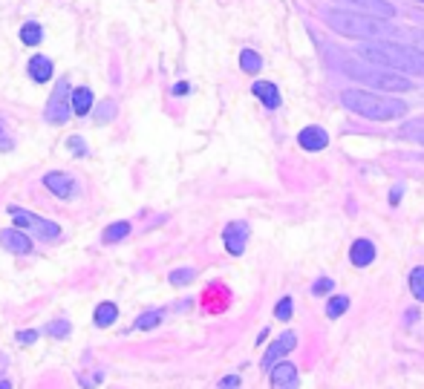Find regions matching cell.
<instances>
[{
	"mask_svg": "<svg viewBox=\"0 0 424 389\" xmlns=\"http://www.w3.org/2000/svg\"><path fill=\"white\" fill-rule=\"evenodd\" d=\"M358 58L372 67L393 69L401 75H424V55L415 52L413 47L390 40V38L387 40H361Z\"/></svg>",
	"mask_w": 424,
	"mask_h": 389,
	"instance_id": "cell-1",
	"label": "cell"
},
{
	"mask_svg": "<svg viewBox=\"0 0 424 389\" xmlns=\"http://www.w3.org/2000/svg\"><path fill=\"white\" fill-rule=\"evenodd\" d=\"M323 21L329 23L332 32L344 35V38H355V40H387L393 35H398V29L384 21V18H372V15H361V12H350V9H326Z\"/></svg>",
	"mask_w": 424,
	"mask_h": 389,
	"instance_id": "cell-2",
	"label": "cell"
},
{
	"mask_svg": "<svg viewBox=\"0 0 424 389\" xmlns=\"http://www.w3.org/2000/svg\"><path fill=\"white\" fill-rule=\"evenodd\" d=\"M341 104L347 110H352L355 115L369 118V121H396V118L407 115V104L401 98L375 96V93H367V90H344Z\"/></svg>",
	"mask_w": 424,
	"mask_h": 389,
	"instance_id": "cell-3",
	"label": "cell"
},
{
	"mask_svg": "<svg viewBox=\"0 0 424 389\" xmlns=\"http://www.w3.org/2000/svg\"><path fill=\"white\" fill-rule=\"evenodd\" d=\"M344 72L350 78H358L375 90H384V93H410L413 90V81L401 72H393V69H381V67H372L367 61H344Z\"/></svg>",
	"mask_w": 424,
	"mask_h": 389,
	"instance_id": "cell-4",
	"label": "cell"
},
{
	"mask_svg": "<svg viewBox=\"0 0 424 389\" xmlns=\"http://www.w3.org/2000/svg\"><path fill=\"white\" fill-rule=\"evenodd\" d=\"M6 210H9V216L15 220V225H18V228L32 231L38 239H44V242H58V239H61V228H58L55 222L44 220V216L29 213V210H23L21 205H9Z\"/></svg>",
	"mask_w": 424,
	"mask_h": 389,
	"instance_id": "cell-5",
	"label": "cell"
},
{
	"mask_svg": "<svg viewBox=\"0 0 424 389\" xmlns=\"http://www.w3.org/2000/svg\"><path fill=\"white\" fill-rule=\"evenodd\" d=\"M72 115V107H69V81L67 78H58L55 90L47 101V110H44V118L50 124H67Z\"/></svg>",
	"mask_w": 424,
	"mask_h": 389,
	"instance_id": "cell-6",
	"label": "cell"
},
{
	"mask_svg": "<svg viewBox=\"0 0 424 389\" xmlns=\"http://www.w3.org/2000/svg\"><path fill=\"white\" fill-rule=\"evenodd\" d=\"M337 4H341V9L372 15V18H384V21H390L396 15V6L390 4V0H337Z\"/></svg>",
	"mask_w": 424,
	"mask_h": 389,
	"instance_id": "cell-7",
	"label": "cell"
},
{
	"mask_svg": "<svg viewBox=\"0 0 424 389\" xmlns=\"http://www.w3.org/2000/svg\"><path fill=\"white\" fill-rule=\"evenodd\" d=\"M44 188L52 193V196H58V199H72L75 193H78V182L69 176V173H64V170H50V173H44Z\"/></svg>",
	"mask_w": 424,
	"mask_h": 389,
	"instance_id": "cell-8",
	"label": "cell"
},
{
	"mask_svg": "<svg viewBox=\"0 0 424 389\" xmlns=\"http://www.w3.org/2000/svg\"><path fill=\"white\" fill-rule=\"evenodd\" d=\"M0 245H4L9 254H15V256L32 254V239L21 228H4V231H0Z\"/></svg>",
	"mask_w": 424,
	"mask_h": 389,
	"instance_id": "cell-9",
	"label": "cell"
},
{
	"mask_svg": "<svg viewBox=\"0 0 424 389\" xmlns=\"http://www.w3.org/2000/svg\"><path fill=\"white\" fill-rule=\"evenodd\" d=\"M294 346H298V334H294V332H283V334L269 346V352L263 355V369H272L283 355H289V352L294 349Z\"/></svg>",
	"mask_w": 424,
	"mask_h": 389,
	"instance_id": "cell-10",
	"label": "cell"
},
{
	"mask_svg": "<svg viewBox=\"0 0 424 389\" xmlns=\"http://www.w3.org/2000/svg\"><path fill=\"white\" fill-rule=\"evenodd\" d=\"M223 242H225V251L231 256H240L245 251V242H248V225L245 222H228L223 231Z\"/></svg>",
	"mask_w": 424,
	"mask_h": 389,
	"instance_id": "cell-11",
	"label": "cell"
},
{
	"mask_svg": "<svg viewBox=\"0 0 424 389\" xmlns=\"http://www.w3.org/2000/svg\"><path fill=\"white\" fill-rule=\"evenodd\" d=\"M272 389H298V366L289 361H277L272 366Z\"/></svg>",
	"mask_w": 424,
	"mask_h": 389,
	"instance_id": "cell-12",
	"label": "cell"
},
{
	"mask_svg": "<svg viewBox=\"0 0 424 389\" xmlns=\"http://www.w3.org/2000/svg\"><path fill=\"white\" fill-rule=\"evenodd\" d=\"M298 145H301L303 150H323V147L329 145V133H326L323 127L309 124V127H303L301 133H298Z\"/></svg>",
	"mask_w": 424,
	"mask_h": 389,
	"instance_id": "cell-13",
	"label": "cell"
},
{
	"mask_svg": "<svg viewBox=\"0 0 424 389\" xmlns=\"http://www.w3.org/2000/svg\"><path fill=\"white\" fill-rule=\"evenodd\" d=\"M52 69H55V64L47 55H32L29 64H26V72H29V78L35 84H47L52 78Z\"/></svg>",
	"mask_w": 424,
	"mask_h": 389,
	"instance_id": "cell-14",
	"label": "cell"
},
{
	"mask_svg": "<svg viewBox=\"0 0 424 389\" xmlns=\"http://www.w3.org/2000/svg\"><path fill=\"white\" fill-rule=\"evenodd\" d=\"M93 90L90 86H75V90H69V107L75 115H90L93 110Z\"/></svg>",
	"mask_w": 424,
	"mask_h": 389,
	"instance_id": "cell-15",
	"label": "cell"
},
{
	"mask_svg": "<svg viewBox=\"0 0 424 389\" xmlns=\"http://www.w3.org/2000/svg\"><path fill=\"white\" fill-rule=\"evenodd\" d=\"M350 259H352V266H358V269L369 266L375 259V245L369 239H355L352 248H350Z\"/></svg>",
	"mask_w": 424,
	"mask_h": 389,
	"instance_id": "cell-16",
	"label": "cell"
},
{
	"mask_svg": "<svg viewBox=\"0 0 424 389\" xmlns=\"http://www.w3.org/2000/svg\"><path fill=\"white\" fill-rule=\"evenodd\" d=\"M251 93L257 96L269 110H277V107H280V93H277V86H274L272 81H257V84L251 86Z\"/></svg>",
	"mask_w": 424,
	"mask_h": 389,
	"instance_id": "cell-17",
	"label": "cell"
},
{
	"mask_svg": "<svg viewBox=\"0 0 424 389\" xmlns=\"http://www.w3.org/2000/svg\"><path fill=\"white\" fill-rule=\"evenodd\" d=\"M116 320H118V306H116V303H110V300L99 303L96 312H93V323H96L99 329H107V326H113Z\"/></svg>",
	"mask_w": 424,
	"mask_h": 389,
	"instance_id": "cell-18",
	"label": "cell"
},
{
	"mask_svg": "<svg viewBox=\"0 0 424 389\" xmlns=\"http://www.w3.org/2000/svg\"><path fill=\"white\" fill-rule=\"evenodd\" d=\"M40 40H44V26H40L38 21H26L21 26V43L23 47H38Z\"/></svg>",
	"mask_w": 424,
	"mask_h": 389,
	"instance_id": "cell-19",
	"label": "cell"
},
{
	"mask_svg": "<svg viewBox=\"0 0 424 389\" xmlns=\"http://www.w3.org/2000/svg\"><path fill=\"white\" fill-rule=\"evenodd\" d=\"M116 115H118V104H116L113 98H104V101L96 104V115H93V121H96L99 127H104V124H110Z\"/></svg>",
	"mask_w": 424,
	"mask_h": 389,
	"instance_id": "cell-20",
	"label": "cell"
},
{
	"mask_svg": "<svg viewBox=\"0 0 424 389\" xmlns=\"http://www.w3.org/2000/svg\"><path fill=\"white\" fill-rule=\"evenodd\" d=\"M127 237H130V222H113V225L104 228L101 242L113 245V242H121V239H127Z\"/></svg>",
	"mask_w": 424,
	"mask_h": 389,
	"instance_id": "cell-21",
	"label": "cell"
},
{
	"mask_svg": "<svg viewBox=\"0 0 424 389\" xmlns=\"http://www.w3.org/2000/svg\"><path fill=\"white\" fill-rule=\"evenodd\" d=\"M240 67H242V72H248V75H257V72L263 69V58L254 52V50H242V52H240Z\"/></svg>",
	"mask_w": 424,
	"mask_h": 389,
	"instance_id": "cell-22",
	"label": "cell"
},
{
	"mask_svg": "<svg viewBox=\"0 0 424 389\" xmlns=\"http://www.w3.org/2000/svg\"><path fill=\"white\" fill-rule=\"evenodd\" d=\"M162 320H164V312H162V309H150V312H145V315L136 317V329H139V332H147V329H156Z\"/></svg>",
	"mask_w": 424,
	"mask_h": 389,
	"instance_id": "cell-23",
	"label": "cell"
},
{
	"mask_svg": "<svg viewBox=\"0 0 424 389\" xmlns=\"http://www.w3.org/2000/svg\"><path fill=\"white\" fill-rule=\"evenodd\" d=\"M410 291L418 303H424V266H415L410 271Z\"/></svg>",
	"mask_w": 424,
	"mask_h": 389,
	"instance_id": "cell-24",
	"label": "cell"
},
{
	"mask_svg": "<svg viewBox=\"0 0 424 389\" xmlns=\"http://www.w3.org/2000/svg\"><path fill=\"white\" fill-rule=\"evenodd\" d=\"M347 309H350V297H347V294H337V297H332V300L326 303V315H329L332 320L341 317Z\"/></svg>",
	"mask_w": 424,
	"mask_h": 389,
	"instance_id": "cell-25",
	"label": "cell"
},
{
	"mask_svg": "<svg viewBox=\"0 0 424 389\" xmlns=\"http://www.w3.org/2000/svg\"><path fill=\"white\" fill-rule=\"evenodd\" d=\"M44 332H47L50 337H58V340H61V337H67V334L72 332V323H69L67 317H58V320H52V323H50Z\"/></svg>",
	"mask_w": 424,
	"mask_h": 389,
	"instance_id": "cell-26",
	"label": "cell"
},
{
	"mask_svg": "<svg viewBox=\"0 0 424 389\" xmlns=\"http://www.w3.org/2000/svg\"><path fill=\"white\" fill-rule=\"evenodd\" d=\"M194 277H196V269H174L171 271V286H188V283H194Z\"/></svg>",
	"mask_w": 424,
	"mask_h": 389,
	"instance_id": "cell-27",
	"label": "cell"
},
{
	"mask_svg": "<svg viewBox=\"0 0 424 389\" xmlns=\"http://www.w3.org/2000/svg\"><path fill=\"white\" fill-rule=\"evenodd\" d=\"M15 147V136H12V130H9V124L0 118V153H9Z\"/></svg>",
	"mask_w": 424,
	"mask_h": 389,
	"instance_id": "cell-28",
	"label": "cell"
},
{
	"mask_svg": "<svg viewBox=\"0 0 424 389\" xmlns=\"http://www.w3.org/2000/svg\"><path fill=\"white\" fill-rule=\"evenodd\" d=\"M291 312H294L291 297H280V303L274 306V317H277V320H289V317H291Z\"/></svg>",
	"mask_w": 424,
	"mask_h": 389,
	"instance_id": "cell-29",
	"label": "cell"
},
{
	"mask_svg": "<svg viewBox=\"0 0 424 389\" xmlns=\"http://www.w3.org/2000/svg\"><path fill=\"white\" fill-rule=\"evenodd\" d=\"M67 147H69L75 156H87V145H84L81 136H69V139H67Z\"/></svg>",
	"mask_w": 424,
	"mask_h": 389,
	"instance_id": "cell-30",
	"label": "cell"
},
{
	"mask_svg": "<svg viewBox=\"0 0 424 389\" xmlns=\"http://www.w3.org/2000/svg\"><path fill=\"white\" fill-rule=\"evenodd\" d=\"M407 40L413 43V50L424 55V32H407Z\"/></svg>",
	"mask_w": 424,
	"mask_h": 389,
	"instance_id": "cell-31",
	"label": "cell"
},
{
	"mask_svg": "<svg viewBox=\"0 0 424 389\" xmlns=\"http://www.w3.org/2000/svg\"><path fill=\"white\" fill-rule=\"evenodd\" d=\"M15 340H18V343H29V346H32V343L38 340V332H35V329H23V332H18V334H15Z\"/></svg>",
	"mask_w": 424,
	"mask_h": 389,
	"instance_id": "cell-32",
	"label": "cell"
},
{
	"mask_svg": "<svg viewBox=\"0 0 424 389\" xmlns=\"http://www.w3.org/2000/svg\"><path fill=\"white\" fill-rule=\"evenodd\" d=\"M332 286H335V283H332L329 277H323V280H318V283L312 286V291H315V294H326V291H332Z\"/></svg>",
	"mask_w": 424,
	"mask_h": 389,
	"instance_id": "cell-33",
	"label": "cell"
},
{
	"mask_svg": "<svg viewBox=\"0 0 424 389\" xmlns=\"http://www.w3.org/2000/svg\"><path fill=\"white\" fill-rule=\"evenodd\" d=\"M240 386V378L237 375H225L223 380H220V389H237Z\"/></svg>",
	"mask_w": 424,
	"mask_h": 389,
	"instance_id": "cell-34",
	"label": "cell"
},
{
	"mask_svg": "<svg viewBox=\"0 0 424 389\" xmlns=\"http://www.w3.org/2000/svg\"><path fill=\"white\" fill-rule=\"evenodd\" d=\"M188 93H191V84H185V81H179L174 86V96H188Z\"/></svg>",
	"mask_w": 424,
	"mask_h": 389,
	"instance_id": "cell-35",
	"label": "cell"
},
{
	"mask_svg": "<svg viewBox=\"0 0 424 389\" xmlns=\"http://www.w3.org/2000/svg\"><path fill=\"white\" fill-rule=\"evenodd\" d=\"M0 389H12V383L9 380H0Z\"/></svg>",
	"mask_w": 424,
	"mask_h": 389,
	"instance_id": "cell-36",
	"label": "cell"
},
{
	"mask_svg": "<svg viewBox=\"0 0 424 389\" xmlns=\"http://www.w3.org/2000/svg\"><path fill=\"white\" fill-rule=\"evenodd\" d=\"M415 139H418V142H421V145H424V133H418V136H415Z\"/></svg>",
	"mask_w": 424,
	"mask_h": 389,
	"instance_id": "cell-37",
	"label": "cell"
},
{
	"mask_svg": "<svg viewBox=\"0 0 424 389\" xmlns=\"http://www.w3.org/2000/svg\"><path fill=\"white\" fill-rule=\"evenodd\" d=\"M418 4H424V0H418Z\"/></svg>",
	"mask_w": 424,
	"mask_h": 389,
	"instance_id": "cell-38",
	"label": "cell"
}]
</instances>
